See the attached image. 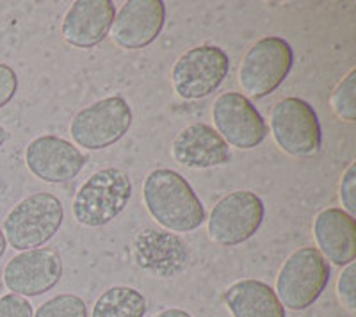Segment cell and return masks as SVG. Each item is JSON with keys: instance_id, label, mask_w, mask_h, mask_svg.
<instances>
[{"instance_id": "16", "label": "cell", "mask_w": 356, "mask_h": 317, "mask_svg": "<svg viewBox=\"0 0 356 317\" xmlns=\"http://www.w3.org/2000/svg\"><path fill=\"white\" fill-rule=\"evenodd\" d=\"M317 250L335 266H348L356 259V223L344 209H326L314 220Z\"/></svg>"}, {"instance_id": "20", "label": "cell", "mask_w": 356, "mask_h": 317, "mask_svg": "<svg viewBox=\"0 0 356 317\" xmlns=\"http://www.w3.org/2000/svg\"><path fill=\"white\" fill-rule=\"evenodd\" d=\"M33 317H88V307L75 294H57L44 301Z\"/></svg>"}, {"instance_id": "15", "label": "cell", "mask_w": 356, "mask_h": 317, "mask_svg": "<svg viewBox=\"0 0 356 317\" xmlns=\"http://www.w3.org/2000/svg\"><path fill=\"white\" fill-rule=\"evenodd\" d=\"M171 155L189 170H209L230 161V148L225 139L205 123L186 127L171 143Z\"/></svg>"}, {"instance_id": "4", "label": "cell", "mask_w": 356, "mask_h": 317, "mask_svg": "<svg viewBox=\"0 0 356 317\" xmlns=\"http://www.w3.org/2000/svg\"><path fill=\"white\" fill-rule=\"evenodd\" d=\"M330 282V264L317 248H300L289 257L276 277V296L284 309L307 310Z\"/></svg>"}, {"instance_id": "2", "label": "cell", "mask_w": 356, "mask_h": 317, "mask_svg": "<svg viewBox=\"0 0 356 317\" xmlns=\"http://www.w3.org/2000/svg\"><path fill=\"white\" fill-rule=\"evenodd\" d=\"M130 196L132 182L125 171L104 168L95 171L77 191L72 204L73 218L82 227H104L125 211Z\"/></svg>"}, {"instance_id": "7", "label": "cell", "mask_w": 356, "mask_h": 317, "mask_svg": "<svg viewBox=\"0 0 356 317\" xmlns=\"http://www.w3.org/2000/svg\"><path fill=\"white\" fill-rule=\"evenodd\" d=\"M230 72L227 52L216 45H200L178 57L171 70V86L184 100H200L218 90Z\"/></svg>"}, {"instance_id": "9", "label": "cell", "mask_w": 356, "mask_h": 317, "mask_svg": "<svg viewBox=\"0 0 356 317\" xmlns=\"http://www.w3.org/2000/svg\"><path fill=\"white\" fill-rule=\"evenodd\" d=\"M275 143L292 157H312L321 150V125L316 111L301 98L280 100L271 111Z\"/></svg>"}, {"instance_id": "28", "label": "cell", "mask_w": 356, "mask_h": 317, "mask_svg": "<svg viewBox=\"0 0 356 317\" xmlns=\"http://www.w3.org/2000/svg\"><path fill=\"white\" fill-rule=\"evenodd\" d=\"M8 138H9L8 131H6L4 127L0 125V148H2V145H4V143H6V141H8Z\"/></svg>"}, {"instance_id": "25", "label": "cell", "mask_w": 356, "mask_h": 317, "mask_svg": "<svg viewBox=\"0 0 356 317\" xmlns=\"http://www.w3.org/2000/svg\"><path fill=\"white\" fill-rule=\"evenodd\" d=\"M18 90L17 72L6 63H0V109L8 106Z\"/></svg>"}, {"instance_id": "26", "label": "cell", "mask_w": 356, "mask_h": 317, "mask_svg": "<svg viewBox=\"0 0 356 317\" xmlns=\"http://www.w3.org/2000/svg\"><path fill=\"white\" fill-rule=\"evenodd\" d=\"M155 317H193V316L182 309H168V310H164V312L157 314Z\"/></svg>"}, {"instance_id": "23", "label": "cell", "mask_w": 356, "mask_h": 317, "mask_svg": "<svg viewBox=\"0 0 356 317\" xmlns=\"http://www.w3.org/2000/svg\"><path fill=\"white\" fill-rule=\"evenodd\" d=\"M340 202L344 205L346 212L353 216L356 212V166L351 163L348 170L344 171L342 180H340V189H339Z\"/></svg>"}, {"instance_id": "21", "label": "cell", "mask_w": 356, "mask_h": 317, "mask_svg": "<svg viewBox=\"0 0 356 317\" xmlns=\"http://www.w3.org/2000/svg\"><path fill=\"white\" fill-rule=\"evenodd\" d=\"M356 70H351L339 86L335 88L332 95V109L333 113L342 118L344 122L355 123L356 122Z\"/></svg>"}, {"instance_id": "5", "label": "cell", "mask_w": 356, "mask_h": 317, "mask_svg": "<svg viewBox=\"0 0 356 317\" xmlns=\"http://www.w3.org/2000/svg\"><path fill=\"white\" fill-rule=\"evenodd\" d=\"M292 63L294 54L284 38H262L243 57L237 75L241 88L250 97H267L287 79Z\"/></svg>"}, {"instance_id": "10", "label": "cell", "mask_w": 356, "mask_h": 317, "mask_svg": "<svg viewBox=\"0 0 356 317\" xmlns=\"http://www.w3.org/2000/svg\"><path fill=\"white\" fill-rule=\"evenodd\" d=\"M216 132L228 147L251 150L259 147L267 136V125L262 114L250 98L237 91H228L216 98L212 107Z\"/></svg>"}, {"instance_id": "13", "label": "cell", "mask_w": 356, "mask_h": 317, "mask_svg": "<svg viewBox=\"0 0 356 317\" xmlns=\"http://www.w3.org/2000/svg\"><path fill=\"white\" fill-rule=\"evenodd\" d=\"M166 20V6L161 0H129L114 17L111 36L118 47L139 50L157 40Z\"/></svg>"}, {"instance_id": "22", "label": "cell", "mask_w": 356, "mask_h": 317, "mask_svg": "<svg viewBox=\"0 0 356 317\" xmlns=\"http://www.w3.org/2000/svg\"><path fill=\"white\" fill-rule=\"evenodd\" d=\"M337 296L340 303L348 312H356V266L355 262L346 266V269L340 273L339 282H337Z\"/></svg>"}, {"instance_id": "11", "label": "cell", "mask_w": 356, "mask_h": 317, "mask_svg": "<svg viewBox=\"0 0 356 317\" xmlns=\"http://www.w3.org/2000/svg\"><path fill=\"white\" fill-rule=\"evenodd\" d=\"M63 277L61 255L36 248L15 255L4 268V285L18 296H40L54 289Z\"/></svg>"}, {"instance_id": "3", "label": "cell", "mask_w": 356, "mask_h": 317, "mask_svg": "<svg viewBox=\"0 0 356 317\" xmlns=\"http://www.w3.org/2000/svg\"><path fill=\"white\" fill-rule=\"evenodd\" d=\"M63 220L61 200L50 193H36L13 207L6 216L2 232L11 248L27 252L49 243L61 228Z\"/></svg>"}, {"instance_id": "6", "label": "cell", "mask_w": 356, "mask_h": 317, "mask_svg": "<svg viewBox=\"0 0 356 317\" xmlns=\"http://www.w3.org/2000/svg\"><path fill=\"white\" fill-rule=\"evenodd\" d=\"M132 125V109L122 97L102 98L75 114L70 134L77 147L104 150L118 143Z\"/></svg>"}, {"instance_id": "24", "label": "cell", "mask_w": 356, "mask_h": 317, "mask_svg": "<svg viewBox=\"0 0 356 317\" xmlns=\"http://www.w3.org/2000/svg\"><path fill=\"white\" fill-rule=\"evenodd\" d=\"M0 317H33V305L27 298L6 294L0 298Z\"/></svg>"}, {"instance_id": "14", "label": "cell", "mask_w": 356, "mask_h": 317, "mask_svg": "<svg viewBox=\"0 0 356 317\" xmlns=\"http://www.w3.org/2000/svg\"><path fill=\"white\" fill-rule=\"evenodd\" d=\"M116 9L111 0H77L65 15L61 34L75 49H93L106 40Z\"/></svg>"}, {"instance_id": "27", "label": "cell", "mask_w": 356, "mask_h": 317, "mask_svg": "<svg viewBox=\"0 0 356 317\" xmlns=\"http://www.w3.org/2000/svg\"><path fill=\"white\" fill-rule=\"evenodd\" d=\"M6 246H8V243H6L4 232H2V228H0V259H2V255L6 253Z\"/></svg>"}, {"instance_id": "1", "label": "cell", "mask_w": 356, "mask_h": 317, "mask_svg": "<svg viewBox=\"0 0 356 317\" xmlns=\"http://www.w3.org/2000/svg\"><path fill=\"white\" fill-rule=\"evenodd\" d=\"M143 200L152 218L171 232H193L205 221V207L178 171L161 168L148 173Z\"/></svg>"}, {"instance_id": "12", "label": "cell", "mask_w": 356, "mask_h": 317, "mask_svg": "<svg viewBox=\"0 0 356 317\" xmlns=\"http://www.w3.org/2000/svg\"><path fill=\"white\" fill-rule=\"evenodd\" d=\"M88 157L75 145L47 134L33 139L25 148V164L36 179L49 184L70 182L82 171Z\"/></svg>"}, {"instance_id": "8", "label": "cell", "mask_w": 356, "mask_h": 317, "mask_svg": "<svg viewBox=\"0 0 356 317\" xmlns=\"http://www.w3.org/2000/svg\"><path fill=\"white\" fill-rule=\"evenodd\" d=\"M264 202L253 191L222 196L207 220V234L219 246H237L255 236L264 221Z\"/></svg>"}, {"instance_id": "19", "label": "cell", "mask_w": 356, "mask_h": 317, "mask_svg": "<svg viewBox=\"0 0 356 317\" xmlns=\"http://www.w3.org/2000/svg\"><path fill=\"white\" fill-rule=\"evenodd\" d=\"M146 298L134 287L114 285L102 294L91 317H145Z\"/></svg>"}, {"instance_id": "17", "label": "cell", "mask_w": 356, "mask_h": 317, "mask_svg": "<svg viewBox=\"0 0 356 317\" xmlns=\"http://www.w3.org/2000/svg\"><path fill=\"white\" fill-rule=\"evenodd\" d=\"M225 303L234 317H285L275 289L260 280L235 282L225 293Z\"/></svg>"}, {"instance_id": "18", "label": "cell", "mask_w": 356, "mask_h": 317, "mask_svg": "<svg viewBox=\"0 0 356 317\" xmlns=\"http://www.w3.org/2000/svg\"><path fill=\"white\" fill-rule=\"evenodd\" d=\"M136 259L139 266L159 275H173L186 261V246L178 237L146 230L136 239Z\"/></svg>"}]
</instances>
